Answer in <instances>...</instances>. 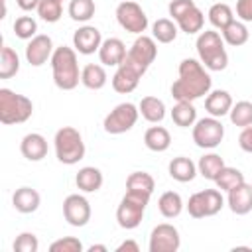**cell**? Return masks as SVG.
<instances>
[{
  "instance_id": "obj_1",
  "label": "cell",
  "mask_w": 252,
  "mask_h": 252,
  "mask_svg": "<svg viewBox=\"0 0 252 252\" xmlns=\"http://www.w3.org/2000/svg\"><path fill=\"white\" fill-rule=\"evenodd\" d=\"M213 79L209 69L193 57H187L177 67V79L171 85V96L175 100H197L211 93Z\"/></svg>"
},
{
  "instance_id": "obj_2",
  "label": "cell",
  "mask_w": 252,
  "mask_h": 252,
  "mask_svg": "<svg viewBox=\"0 0 252 252\" xmlns=\"http://www.w3.org/2000/svg\"><path fill=\"white\" fill-rule=\"evenodd\" d=\"M51 75L53 83L61 91H73L81 83V69H79V59L75 47L59 45L55 47L51 55Z\"/></svg>"
},
{
  "instance_id": "obj_3",
  "label": "cell",
  "mask_w": 252,
  "mask_h": 252,
  "mask_svg": "<svg viewBox=\"0 0 252 252\" xmlns=\"http://www.w3.org/2000/svg\"><path fill=\"white\" fill-rule=\"evenodd\" d=\"M199 61L209 71H222L228 65V53L224 49V39L217 30H205L195 41Z\"/></svg>"
},
{
  "instance_id": "obj_4",
  "label": "cell",
  "mask_w": 252,
  "mask_h": 252,
  "mask_svg": "<svg viewBox=\"0 0 252 252\" xmlns=\"http://www.w3.org/2000/svg\"><path fill=\"white\" fill-rule=\"evenodd\" d=\"M33 114V102L12 89H0V122L4 126L24 124Z\"/></svg>"
},
{
  "instance_id": "obj_5",
  "label": "cell",
  "mask_w": 252,
  "mask_h": 252,
  "mask_svg": "<svg viewBox=\"0 0 252 252\" xmlns=\"http://www.w3.org/2000/svg\"><path fill=\"white\" fill-rule=\"evenodd\" d=\"M53 146H55V158L65 163V165H75L85 158V142L83 136L77 128L73 126H63L55 132L53 138Z\"/></svg>"
},
{
  "instance_id": "obj_6",
  "label": "cell",
  "mask_w": 252,
  "mask_h": 252,
  "mask_svg": "<svg viewBox=\"0 0 252 252\" xmlns=\"http://www.w3.org/2000/svg\"><path fill=\"white\" fill-rule=\"evenodd\" d=\"M148 203H150V197H144V195L126 191L124 197L118 203V209H116L118 226L120 228H126V230L138 228L140 222H142V219H144V213H146Z\"/></svg>"
},
{
  "instance_id": "obj_7",
  "label": "cell",
  "mask_w": 252,
  "mask_h": 252,
  "mask_svg": "<svg viewBox=\"0 0 252 252\" xmlns=\"http://www.w3.org/2000/svg\"><path fill=\"white\" fill-rule=\"evenodd\" d=\"M138 116H140V108L134 102H120L104 116L102 128L106 134L118 136V134L132 130L138 122Z\"/></svg>"
},
{
  "instance_id": "obj_8",
  "label": "cell",
  "mask_w": 252,
  "mask_h": 252,
  "mask_svg": "<svg viewBox=\"0 0 252 252\" xmlns=\"http://www.w3.org/2000/svg\"><path fill=\"white\" fill-rule=\"evenodd\" d=\"M191 136H193L195 146L203 150H215L224 138V126L220 118L205 116V118H199L191 126Z\"/></svg>"
},
{
  "instance_id": "obj_9",
  "label": "cell",
  "mask_w": 252,
  "mask_h": 252,
  "mask_svg": "<svg viewBox=\"0 0 252 252\" xmlns=\"http://www.w3.org/2000/svg\"><path fill=\"white\" fill-rule=\"evenodd\" d=\"M185 207L193 219H205V217H215L224 207V199L220 189H203L193 193Z\"/></svg>"
},
{
  "instance_id": "obj_10",
  "label": "cell",
  "mask_w": 252,
  "mask_h": 252,
  "mask_svg": "<svg viewBox=\"0 0 252 252\" xmlns=\"http://www.w3.org/2000/svg\"><path fill=\"white\" fill-rule=\"evenodd\" d=\"M116 22L120 24L122 30H126L128 33H134V35H142L146 30H148V16L144 12V8L134 2V0H124L116 6Z\"/></svg>"
},
{
  "instance_id": "obj_11",
  "label": "cell",
  "mask_w": 252,
  "mask_h": 252,
  "mask_svg": "<svg viewBox=\"0 0 252 252\" xmlns=\"http://www.w3.org/2000/svg\"><path fill=\"white\" fill-rule=\"evenodd\" d=\"M146 71H148V69L136 65L134 61H130V59L126 57V59L116 67V71H114V75H112V89H114L116 93H120V94H128V93L136 91V87H138V83H140V79L144 77Z\"/></svg>"
},
{
  "instance_id": "obj_12",
  "label": "cell",
  "mask_w": 252,
  "mask_h": 252,
  "mask_svg": "<svg viewBox=\"0 0 252 252\" xmlns=\"http://www.w3.org/2000/svg\"><path fill=\"white\" fill-rule=\"evenodd\" d=\"M179 246H181V236L173 224L161 222L154 226L150 234V244H148L150 252H177Z\"/></svg>"
},
{
  "instance_id": "obj_13",
  "label": "cell",
  "mask_w": 252,
  "mask_h": 252,
  "mask_svg": "<svg viewBox=\"0 0 252 252\" xmlns=\"http://www.w3.org/2000/svg\"><path fill=\"white\" fill-rule=\"evenodd\" d=\"M91 203L87 197L79 195V193H73V195H67L65 201H63V217L65 220L71 224V226H85L89 220H91Z\"/></svg>"
},
{
  "instance_id": "obj_14",
  "label": "cell",
  "mask_w": 252,
  "mask_h": 252,
  "mask_svg": "<svg viewBox=\"0 0 252 252\" xmlns=\"http://www.w3.org/2000/svg\"><path fill=\"white\" fill-rule=\"evenodd\" d=\"M126 57H128L130 61H134L136 65L148 69V67L156 61V57H158V41H156L152 35H144V33H142V35H138V37L134 39V43H132V47L128 49Z\"/></svg>"
},
{
  "instance_id": "obj_15",
  "label": "cell",
  "mask_w": 252,
  "mask_h": 252,
  "mask_svg": "<svg viewBox=\"0 0 252 252\" xmlns=\"http://www.w3.org/2000/svg\"><path fill=\"white\" fill-rule=\"evenodd\" d=\"M55 47H53V39L45 33H37L35 37H32L26 45V61L32 67H41L43 63L51 61Z\"/></svg>"
},
{
  "instance_id": "obj_16",
  "label": "cell",
  "mask_w": 252,
  "mask_h": 252,
  "mask_svg": "<svg viewBox=\"0 0 252 252\" xmlns=\"http://www.w3.org/2000/svg\"><path fill=\"white\" fill-rule=\"evenodd\" d=\"M100 43H102V35L100 30L94 26L85 24L73 33V47L81 55H93L94 51H98Z\"/></svg>"
},
{
  "instance_id": "obj_17",
  "label": "cell",
  "mask_w": 252,
  "mask_h": 252,
  "mask_svg": "<svg viewBox=\"0 0 252 252\" xmlns=\"http://www.w3.org/2000/svg\"><path fill=\"white\" fill-rule=\"evenodd\" d=\"M96 53H98V59H100L102 65H106V67H118L126 59L128 49H126V45H124L122 39H118V37H106V39H102V43H100V47H98Z\"/></svg>"
},
{
  "instance_id": "obj_18",
  "label": "cell",
  "mask_w": 252,
  "mask_h": 252,
  "mask_svg": "<svg viewBox=\"0 0 252 252\" xmlns=\"http://www.w3.org/2000/svg\"><path fill=\"white\" fill-rule=\"evenodd\" d=\"M228 209L234 215H248L252 211V183H240L228 191Z\"/></svg>"
},
{
  "instance_id": "obj_19",
  "label": "cell",
  "mask_w": 252,
  "mask_h": 252,
  "mask_svg": "<svg viewBox=\"0 0 252 252\" xmlns=\"http://www.w3.org/2000/svg\"><path fill=\"white\" fill-rule=\"evenodd\" d=\"M232 104H234L232 102V96L224 89H215V91H211L205 96V110L209 112V116H215V118L226 116L230 112Z\"/></svg>"
},
{
  "instance_id": "obj_20",
  "label": "cell",
  "mask_w": 252,
  "mask_h": 252,
  "mask_svg": "<svg viewBox=\"0 0 252 252\" xmlns=\"http://www.w3.org/2000/svg\"><path fill=\"white\" fill-rule=\"evenodd\" d=\"M20 152L30 161H41L47 156V140L37 132H30L22 138Z\"/></svg>"
},
{
  "instance_id": "obj_21",
  "label": "cell",
  "mask_w": 252,
  "mask_h": 252,
  "mask_svg": "<svg viewBox=\"0 0 252 252\" xmlns=\"http://www.w3.org/2000/svg\"><path fill=\"white\" fill-rule=\"evenodd\" d=\"M12 205H14V209L18 211V213H22V215H30V213H35L37 209H39V205H41V197H39V193L33 189V187H20V189H16L14 191V195H12Z\"/></svg>"
},
{
  "instance_id": "obj_22",
  "label": "cell",
  "mask_w": 252,
  "mask_h": 252,
  "mask_svg": "<svg viewBox=\"0 0 252 252\" xmlns=\"http://www.w3.org/2000/svg\"><path fill=\"white\" fill-rule=\"evenodd\" d=\"M102 183H104L102 171L98 167H94V165H85L75 175V185L83 193H96L102 187Z\"/></svg>"
},
{
  "instance_id": "obj_23",
  "label": "cell",
  "mask_w": 252,
  "mask_h": 252,
  "mask_svg": "<svg viewBox=\"0 0 252 252\" xmlns=\"http://www.w3.org/2000/svg\"><path fill=\"white\" fill-rule=\"evenodd\" d=\"M167 171H169V177L175 179V181H179V183H189L199 173L197 171V163L191 158H185V156L173 158L169 161V165H167Z\"/></svg>"
},
{
  "instance_id": "obj_24",
  "label": "cell",
  "mask_w": 252,
  "mask_h": 252,
  "mask_svg": "<svg viewBox=\"0 0 252 252\" xmlns=\"http://www.w3.org/2000/svg\"><path fill=\"white\" fill-rule=\"evenodd\" d=\"M108 81V75L104 71V65L100 63H89L81 69V83L83 87L91 89V91H100Z\"/></svg>"
},
{
  "instance_id": "obj_25",
  "label": "cell",
  "mask_w": 252,
  "mask_h": 252,
  "mask_svg": "<svg viewBox=\"0 0 252 252\" xmlns=\"http://www.w3.org/2000/svg\"><path fill=\"white\" fill-rule=\"evenodd\" d=\"M144 144H146L148 150H152L156 154H161L171 146V134L163 126H150L144 132Z\"/></svg>"
},
{
  "instance_id": "obj_26",
  "label": "cell",
  "mask_w": 252,
  "mask_h": 252,
  "mask_svg": "<svg viewBox=\"0 0 252 252\" xmlns=\"http://www.w3.org/2000/svg\"><path fill=\"white\" fill-rule=\"evenodd\" d=\"M138 108H140L142 118L146 122H150V124H159L165 118V104L158 96H144L140 100Z\"/></svg>"
},
{
  "instance_id": "obj_27",
  "label": "cell",
  "mask_w": 252,
  "mask_h": 252,
  "mask_svg": "<svg viewBox=\"0 0 252 252\" xmlns=\"http://www.w3.org/2000/svg\"><path fill=\"white\" fill-rule=\"evenodd\" d=\"M177 28L187 33V35H195V33H201L203 32V26H205V14L201 12V8H197V4L193 8H189L177 22Z\"/></svg>"
},
{
  "instance_id": "obj_28",
  "label": "cell",
  "mask_w": 252,
  "mask_h": 252,
  "mask_svg": "<svg viewBox=\"0 0 252 252\" xmlns=\"http://www.w3.org/2000/svg\"><path fill=\"white\" fill-rule=\"evenodd\" d=\"M156 189V181L148 171H132L126 179V191L144 195V197H152Z\"/></svg>"
},
{
  "instance_id": "obj_29",
  "label": "cell",
  "mask_w": 252,
  "mask_h": 252,
  "mask_svg": "<svg viewBox=\"0 0 252 252\" xmlns=\"http://www.w3.org/2000/svg\"><path fill=\"white\" fill-rule=\"evenodd\" d=\"M183 207H185L183 199L177 191H165L158 199V209H159L161 217H165V219H177L181 215Z\"/></svg>"
},
{
  "instance_id": "obj_30",
  "label": "cell",
  "mask_w": 252,
  "mask_h": 252,
  "mask_svg": "<svg viewBox=\"0 0 252 252\" xmlns=\"http://www.w3.org/2000/svg\"><path fill=\"white\" fill-rule=\"evenodd\" d=\"M171 120L179 128H189L197 122V108L191 100H177V104L171 108Z\"/></svg>"
},
{
  "instance_id": "obj_31",
  "label": "cell",
  "mask_w": 252,
  "mask_h": 252,
  "mask_svg": "<svg viewBox=\"0 0 252 252\" xmlns=\"http://www.w3.org/2000/svg\"><path fill=\"white\" fill-rule=\"evenodd\" d=\"M220 35H222L224 43H228V45H232V47H240V45H244V43L248 41L250 32H248V28H246V22H242V20H232V22L220 32Z\"/></svg>"
},
{
  "instance_id": "obj_32",
  "label": "cell",
  "mask_w": 252,
  "mask_h": 252,
  "mask_svg": "<svg viewBox=\"0 0 252 252\" xmlns=\"http://www.w3.org/2000/svg\"><path fill=\"white\" fill-rule=\"evenodd\" d=\"M222 167H224V159L219 154H215V152H209V154L201 156L199 161H197L199 175L205 177V179H209V181H215V177L220 173Z\"/></svg>"
},
{
  "instance_id": "obj_33",
  "label": "cell",
  "mask_w": 252,
  "mask_h": 252,
  "mask_svg": "<svg viewBox=\"0 0 252 252\" xmlns=\"http://www.w3.org/2000/svg\"><path fill=\"white\" fill-rule=\"evenodd\" d=\"M177 24L171 20V18H159L152 24V37L158 41V43H171L175 41L177 37Z\"/></svg>"
},
{
  "instance_id": "obj_34",
  "label": "cell",
  "mask_w": 252,
  "mask_h": 252,
  "mask_svg": "<svg viewBox=\"0 0 252 252\" xmlns=\"http://www.w3.org/2000/svg\"><path fill=\"white\" fill-rule=\"evenodd\" d=\"M207 18H209V22H211V26H213L215 30L222 32V30L234 20V12H232V8H230L228 4L217 2V4H213V6L209 8Z\"/></svg>"
},
{
  "instance_id": "obj_35",
  "label": "cell",
  "mask_w": 252,
  "mask_h": 252,
  "mask_svg": "<svg viewBox=\"0 0 252 252\" xmlns=\"http://www.w3.org/2000/svg\"><path fill=\"white\" fill-rule=\"evenodd\" d=\"M18 71H20V55L10 45H2V49H0V79H12Z\"/></svg>"
},
{
  "instance_id": "obj_36",
  "label": "cell",
  "mask_w": 252,
  "mask_h": 252,
  "mask_svg": "<svg viewBox=\"0 0 252 252\" xmlns=\"http://www.w3.org/2000/svg\"><path fill=\"white\" fill-rule=\"evenodd\" d=\"M215 185H217V189H220V191H230V189H234L236 185H240V183H244V173L240 171V169H236V167H230V165H224L222 169H220V173L215 177V181H213Z\"/></svg>"
},
{
  "instance_id": "obj_37",
  "label": "cell",
  "mask_w": 252,
  "mask_h": 252,
  "mask_svg": "<svg viewBox=\"0 0 252 252\" xmlns=\"http://www.w3.org/2000/svg\"><path fill=\"white\" fill-rule=\"evenodd\" d=\"M71 20L75 22H89L94 12H96V6H94V0H69V8H67Z\"/></svg>"
},
{
  "instance_id": "obj_38",
  "label": "cell",
  "mask_w": 252,
  "mask_h": 252,
  "mask_svg": "<svg viewBox=\"0 0 252 252\" xmlns=\"http://www.w3.org/2000/svg\"><path fill=\"white\" fill-rule=\"evenodd\" d=\"M228 116H230V122L234 126H238V128L250 126L252 124V102L250 100H238V102H234L232 108H230V112H228Z\"/></svg>"
},
{
  "instance_id": "obj_39",
  "label": "cell",
  "mask_w": 252,
  "mask_h": 252,
  "mask_svg": "<svg viewBox=\"0 0 252 252\" xmlns=\"http://www.w3.org/2000/svg\"><path fill=\"white\" fill-rule=\"evenodd\" d=\"M37 16L47 24L59 22L61 16H63V2H59V0H41L39 6H37Z\"/></svg>"
},
{
  "instance_id": "obj_40",
  "label": "cell",
  "mask_w": 252,
  "mask_h": 252,
  "mask_svg": "<svg viewBox=\"0 0 252 252\" xmlns=\"http://www.w3.org/2000/svg\"><path fill=\"white\" fill-rule=\"evenodd\" d=\"M14 33H16V37L30 41L32 37L37 35V22L32 16H20L14 22Z\"/></svg>"
},
{
  "instance_id": "obj_41",
  "label": "cell",
  "mask_w": 252,
  "mask_h": 252,
  "mask_svg": "<svg viewBox=\"0 0 252 252\" xmlns=\"http://www.w3.org/2000/svg\"><path fill=\"white\" fill-rule=\"evenodd\" d=\"M39 240L33 232H20L14 240V252H37Z\"/></svg>"
},
{
  "instance_id": "obj_42",
  "label": "cell",
  "mask_w": 252,
  "mask_h": 252,
  "mask_svg": "<svg viewBox=\"0 0 252 252\" xmlns=\"http://www.w3.org/2000/svg\"><path fill=\"white\" fill-rule=\"evenodd\" d=\"M83 242L77 236H63L49 244V252H81Z\"/></svg>"
},
{
  "instance_id": "obj_43",
  "label": "cell",
  "mask_w": 252,
  "mask_h": 252,
  "mask_svg": "<svg viewBox=\"0 0 252 252\" xmlns=\"http://www.w3.org/2000/svg\"><path fill=\"white\" fill-rule=\"evenodd\" d=\"M195 6V0H169V4H167V12H169V16H171V20L173 22H177L189 8H193Z\"/></svg>"
},
{
  "instance_id": "obj_44",
  "label": "cell",
  "mask_w": 252,
  "mask_h": 252,
  "mask_svg": "<svg viewBox=\"0 0 252 252\" xmlns=\"http://www.w3.org/2000/svg\"><path fill=\"white\" fill-rule=\"evenodd\" d=\"M236 18L242 22H252V0H236Z\"/></svg>"
},
{
  "instance_id": "obj_45",
  "label": "cell",
  "mask_w": 252,
  "mask_h": 252,
  "mask_svg": "<svg viewBox=\"0 0 252 252\" xmlns=\"http://www.w3.org/2000/svg\"><path fill=\"white\" fill-rule=\"evenodd\" d=\"M238 146H240L242 152L252 154V124L246 126V128H242V132L238 136Z\"/></svg>"
},
{
  "instance_id": "obj_46",
  "label": "cell",
  "mask_w": 252,
  "mask_h": 252,
  "mask_svg": "<svg viewBox=\"0 0 252 252\" xmlns=\"http://www.w3.org/2000/svg\"><path fill=\"white\" fill-rule=\"evenodd\" d=\"M116 252H140V246L136 240H124L116 246Z\"/></svg>"
},
{
  "instance_id": "obj_47",
  "label": "cell",
  "mask_w": 252,
  "mask_h": 252,
  "mask_svg": "<svg viewBox=\"0 0 252 252\" xmlns=\"http://www.w3.org/2000/svg\"><path fill=\"white\" fill-rule=\"evenodd\" d=\"M39 2H41V0H16L18 8H20V10H24V12H32V10H37Z\"/></svg>"
},
{
  "instance_id": "obj_48",
  "label": "cell",
  "mask_w": 252,
  "mask_h": 252,
  "mask_svg": "<svg viewBox=\"0 0 252 252\" xmlns=\"http://www.w3.org/2000/svg\"><path fill=\"white\" fill-rule=\"evenodd\" d=\"M87 250H89V252H108V248H106L104 244H93V246H89Z\"/></svg>"
},
{
  "instance_id": "obj_49",
  "label": "cell",
  "mask_w": 252,
  "mask_h": 252,
  "mask_svg": "<svg viewBox=\"0 0 252 252\" xmlns=\"http://www.w3.org/2000/svg\"><path fill=\"white\" fill-rule=\"evenodd\" d=\"M59 2H63V0H59Z\"/></svg>"
}]
</instances>
